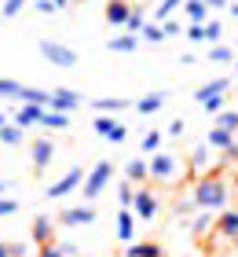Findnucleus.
<instances>
[{
	"mask_svg": "<svg viewBox=\"0 0 238 257\" xmlns=\"http://www.w3.org/2000/svg\"><path fill=\"white\" fill-rule=\"evenodd\" d=\"M227 195H231L227 177H220V173H205V177H198V180H194V191H190L194 206H198V209H209V213L227 206Z\"/></svg>",
	"mask_w": 238,
	"mask_h": 257,
	"instance_id": "f257e3e1",
	"label": "nucleus"
},
{
	"mask_svg": "<svg viewBox=\"0 0 238 257\" xmlns=\"http://www.w3.org/2000/svg\"><path fill=\"white\" fill-rule=\"evenodd\" d=\"M205 8H227V0H201Z\"/></svg>",
	"mask_w": 238,
	"mask_h": 257,
	"instance_id": "3c124183",
	"label": "nucleus"
},
{
	"mask_svg": "<svg viewBox=\"0 0 238 257\" xmlns=\"http://www.w3.org/2000/svg\"><path fill=\"white\" fill-rule=\"evenodd\" d=\"M114 125H117V118H110V114H95V121H92V128H95L103 140L114 133Z\"/></svg>",
	"mask_w": 238,
	"mask_h": 257,
	"instance_id": "7c9ffc66",
	"label": "nucleus"
},
{
	"mask_svg": "<svg viewBox=\"0 0 238 257\" xmlns=\"http://www.w3.org/2000/svg\"><path fill=\"white\" fill-rule=\"evenodd\" d=\"M92 107L99 114H117V110H128L132 103H128L125 96H103V99H92Z\"/></svg>",
	"mask_w": 238,
	"mask_h": 257,
	"instance_id": "dca6fc26",
	"label": "nucleus"
},
{
	"mask_svg": "<svg viewBox=\"0 0 238 257\" xmlns=\"http://www.w3.org/2000/svg\"><path fill=\"white\" fill-rule=\"evenodd\" d=\"M194 213H198L194 198H176V220H180V217H194Z\"/></svg>",
	"mask_w": 238,
	"mask_h": 257,
	"instance_id": "e433bc0d",
	"label": "nucleus"
},
{
	"mask_svg": "<svg viewBox=\"0 0 238 257\" xmlns=\"http://www.w3.org/2000/svg\"><path fill=\"white\" fill-rule=\"evenodd\" d=\"M183 128H187V125H183V118H176V121L169 125V136H183Z\"/></svg>",
	"mask_w": 238,
	"mask_h": 257,
	"instance_id": "8fccbe9b",
	"label": "nucleus"
},
{
	"mask_svg": "<svg viewBox=\"0 0 238 257\" xmlns=\"http://www.w3.org/2000/svg\"><path fill=\"white\" fill-rule=\"evenodd\" d=\"M8 250H11V257H33V246L26 239H15V242H8Z\"/></svg>",
	"mask_w": 238,
	"mask_h": 257,
	"instance_id": "4c0bfd02",
	"label": "nucleus"
},
{
	"mask_svg": "<svg viewBox=\"0 0 238 257\" xmlns=\"http://www.w3.org/2000/svg\"><path fill=\"white\" fill-rule=\"evenodd\" d=\"M125 173H128V180H147V177H150V166H147L143 158H132V162L125 166Z\"/></svg>",
	"mask_w": 238,
	"mask_h": 257,
	"instance_id": "c85d7f7f",
	"label": "nucleus"
},
{
	"mask_svg": "<svg viewBox=\"0 0 238 257\" xmlns=\"http://www.w3.org/2000/svg\"><path fill=\"white\" fill-rule=\"evenodd\" d=\"M139 41H147V44H161V41H165V30H161V22H147V26L139 30Z\"/></svg>",
	"mask_w": 238,
	"mask_h": 257,
	"instance_id": "bb28decb",
	"label": "nucleus"
},
{
	"mask_svg": "<svg viewBox=\"0 0 238 257\" xmlns=\"http://www.w3.org/2000/svg\"><path fill=\"white\" fill-rule=\"evenodd\" d=\"M110 177H114V166H110V162H106V158H103V162H95V169L85 177V184H81V191H85V198H88V202L103 195V188L110 184Z\"/></svg>",
	"mask_w": 238,
	"mask_h": 257,
	"instance_id": "20e7f679",
	"label": "nucleus"
},
{
	"mask_svg": "<svg viewBox=\"0 0 238 257\" xmlns=\"http://www.w3.org/2000/svg\"><path fill=\"white\" fill-rule=\"evenodd\" d=\"M205 144H209V147H216V151H227L231 144H238V136H234V133H227V128H216V125H212Z\"/></svg>",
	"mask_w": 238,
	"mask_h": 257,
	"instance_id": "6ab92c4d",
	"label": "nucleus"
},
{
	"mask_svg": "<svg viewBox=\"0 0 238 257\" xmlns=\"http://www.w3.org/2000/svg\"><path fill=\"white\" fill-rule=\"evenodd\" d=\"M19 92H22V85H19V81L0 77V96H4V99H19Z\"/></svg>",
	"mask_w": 238,
	"mask_h": 257,
	"instance_id": "f704fd0d",
	"label": "nucleus"
},
{
	"mask_svg": "<svg viewBox=\"0 0 238 257\" xmlns=\"http://www.w3.org/2000/svg\"><path fill=\"white\" fill-rule=\"evenodd\" d=\"M44 121V107H19V114H15V125L19 128H30V125H41Z\"/></svg>",
	"mask_w": 238,
	"mask_h": 257,
	"instance_id": "a211bd4d",
	"label": "nucleus"
},
{
	"mask_svg": "<svg viewBox=\"0 0 238 257\" xmlns=\"http://www.w3.org/2000/svg\"><path fill=\"white\" fill-rule=\"evenodd\" d=\"M227 4H238V0H227Z\"/></svg>",
	"mask_w": 238,
	"mask_h": 257,
	"instance_id": "13d9d810",
	"label": "nucleus"
},
{
	"mask_svg": "<svg viewBox=\"0 0 238 257\" xmlns=\"http://www.w3.org/2000/svg\"><path fill=\"white\" fill-rule=\"evenodd\" d=\"M143 26H147V11H143V8H132V15H128V33H136V37H139V30Z\"/></svg>",
	"mask_w": 238,
	"mask_h": 257,
	"instance_id": "72a5a7b5",
	"label": "nucleus"
},
{
	"mask_svg": "<svg viewBox=\"0 0 238 257\" xmlns=\"http://www.w3.org/2000/svg\"><path fill=\"white\" fill-rule=\"evenodd\" d=\"M19 103H22V107L30 103V107H44V110H48V103H52V92H41V88H26V85H22Z\"/></svg>",
	"mask_w": 238,
	"mask_h": 257,
	"instance_id": "f3484780",
	"label": "nucleus"
},
{
	"mask_svg": "<svg viewBox=\"0 0 238 257\" xmlns=\"http://www.w3.org/2000/svg\"><path fill=\"white\" fill-rule=\"evenodd\" d=\"M238 162V144H231L227 151H223V166H234Z\"/></svg>",
	"mask_w": 238,
	"mask_h": 257,
	"instance_id": "49530a36",
	"label": "nucleus"
},
{
	"mask_svg": "<svg viewBox=\"0 0 238 257\" xmlns=\"http://www.w3.org/2000/svg\"><path fill=\"white\" fill-rule=\"evenodd\" d=\"M161 30H165V37H176V33H180V22L169 19V22H161Z\"/></svg>",
	"mask_w": 238,
	"mask_h": 257,
	"instance_id": "de8ad7c7",
	"label": "nucleus"
},
{
	"mask_svg": "<svg viewBox=\"0 0 238 257\" xmlns=\"http://www.w3.org/2000/svg\"><path fill=\"white\" fill-rule=\"evenodd\" d=\"M190 169H194L198 177H205V169H209V144H198L194 151H190Z\"/></svg>",
	"mask_w": 238,
	"mask_h": 257,
	"instance_id": "aec40b11",
	"label": "nucleus"
},
{
	"mask_svg": "<svg viewBox=\"0 0 238 257\" xmlns=\"http://www.w3.org/2000/svg\"><path fill=\"white\" fill-rule=\"evenodd\" d=\"M114 228H117V239H121L125 246H132V242H136V213H132V209H117Z\"/></svg>",
	"mask_w": 238,
	"mask_h": 257,
	"instance_id": "9b49d317",
	"label": "nucleus"
},
{
	"mask_svg": "<svg viewBox=\"0 0 238 257\" xmlns=\"http://www.w3.org/2000/svg\"><path fill=\"white\" fill-rule=\"evenodd\" d=\"M15 209H19V202H15V198H0V217H11Z\"/></svg>",
	"mask_w": 238,
	"mask_h": 257,
	"instance_id": "a18cd8bd",
	"label": "nucleus"
},
{
	"mask_svg": "<svg viewBox=\"0 0 238 257\" xmlns=\"http://www.w3.org/2000/svg\"><path fill=\"white\" fill-rule=\"evenodd\" d=\"M26 4H30V0H4V8H0V15H4V19H15V15H19V11L26 8Z\"/></svg>",
	"mask_w": 238,
	"mask_h": 257,
	"instance_id": "58836bf2",
	"label": "nucleus"
},
{
	"mask_svg": "<svg viewBox=\"0 0 238 257\" xmlns=\"http://www.w3.org/2000/svg\"><path fill=\"white\" fill-rule=\"evenodd\" d=\"M227 88H231V77H212L194 92V103H205L209 96H227Z\"/></svg>",
	"mask_w": 238,
	"mask_h": 257,
	"instance_id": "4468645a",
	"label": "nucleus"
},
{
	"mask_svg": "<svg viewBox=\"0 0 238 257\" xmlns=\"http://www.w3.org/2000/svg\"><path fill=\"white\" fill-rule=\"evenodd\" d=\"M234 59V48H227V44H212L209 48V63H231Z\"/></svg>",
	"mask_w": 238,
	"mask_h": 257,
	"instance_id": "2f4dec72",
	"label": "nucleus"
},
{
	"mask_svg": "<svg viewBox=\"0 0 238 257\" xmlns=\"http://www.w3.org/2000/svg\"><path fill=\"white\" fill-rule=\"evenodd\" d=\"M59 224H63V228H85V224H95V209H92V206L63 209V213H59Z\"/></svg>",
	"mask_w": 238,
	"mask_h": 257,
	"instance_id": "0eeeda50",
	"label": "nucleus"
},
{
	"mask_svg": "<svg viewBox=\"0 0 238 257\" xmlns=\"http://www.w3.org/2000/svg\"><path fill=\"white\" fill-rule=\"evenodd\" d=\"M30 158H33V169H48V166H52V158H55V144H52V140H33V147H30Z\"/></svg>",
	"mask_w": 238,
	"mask_h": 257,
	"instance_id": "9d476101",
	"label": "nucleus"
},
{
	"mask_svg": "<svg viewBox=\"0 0 238 257\" xmlns=\"http://www.w3.org/2000/svg\"><path fill=\"white\" fill-rule=\"evenodd\" d=\"M234 70H238V55H234Z\"/></svg>",
	"mask_w": 238,
	"mask_h": 257,
	"instance_id": "4d7b16f0",
	"label": "nucleus"
},
{
	"mask_svg": "<svg viewBox=\"0 0 238 257\" xmlns=\"http://www.w3.org/2000/svg\"><path fill=\"white\" fill-rule=\"evenodd\" d=\"M81 92H74V88H52V103H48V110H63V114H70V110H77L81 107Z\"/></svg>",
	"mask_w": 238,
	"mask_h": 257,
	"instance_id": "6e6552de",
	"label": "nucleus"
},
{
	"mask_svg": "<svg viewBox=\"0 0 238 257\" xmlns=\"http://www.w3.org/2000/svg\"><path fill=\"white\" fill-rule=\"evenodd\" d=\"M128 15H132V4H125V0H106V22L110 26H128Z\"/></svg>",
	"mask_w": 238,
	"mask_h": 257,
	"instance_id": "ddd939ff",
	"label": "nucleus"
},
{
	"mask_svg": "<svg viewBox=\"0 0 238 257\" xmlns=\"http://www.w3.org/2000/svg\"><path fill=\"white\" fill-rule=\"evenodd\" d=\"M22 140H26V128H19L15 121H8L4 128H0V144H8V147H19Z\"/></svg>",
	"mask_w": 238,
	"mask_h": 257,
	"instance_id": "5701e85b",
	"label": "nucleus"
},
{
	"mask_svg": "<svg viewBox=\"0 0 238 257\" xmlns=\"http://www.w3.org/2000/svg\"><path fill=\"white\" fill-rule=\"evenodd\" d=\"M132 198H136V188H132L128 180H121V184H117V206H121V209H132Z\"/></svg>",
	"mask_w": 238,
	"mask_h": 257,
	"instance_id": "c756f323",
	"label": "nucleus"
},
{
	"mask_svg": "<svg viewBox=\"0 0 238 257\" xmlns=\"http://www.w3.org/2000/svg\"><path fill=\"white\" fill-rule=\"evenodd\" d=\"M37 257H63V250H59V242H52V246H41Z\"/></svg>",
	"mask_w": 238,
	"mask_h": 257,
	"instance_id": "09e8293b",
	"label": "nucleus"
},
{
	"mask_svg": "<svg viewBox=\"0 0 238 257\" xmlns=\"http://www.w3.org/2000/svg\"><path fill=\"white\" fill-rule=\"evenodd\" d=\"M37 52H41V59H44V63H52V66H63V70L77 66V52L70 48V44H63V41L44 37V41L37 44Z\"/></svg>",
	"mask_w": 238,
	"mask_h": 257,
	"instance_id": "f03ea898",
	"label": "nucleus"
},
{
	"mask_svg": "<svg viewBox=\"0 0 238 257\" xmlns=\"http://www.w3.org/2000/svg\"><path fill=\"white\" fill-rule=\"evenodd\" d=\"M212 224H216V220H212L209 209H198L194 220H190V235H205V231H212Z\"/></svg>",
	"mask_w": 238,
	"mask_h": 257,
	"instance_id": "b1692460",
	"label": "nucleus"
},
{
	"mask_svg": "<svg viewBox=\"0 0 238 257\" xmlns=\"http://www.w3.org/2000/svg\"><path fill=\"white\" fill-rule=\"evenodd\" d=\"M212 231H216L220 239L238 242V209H220V217H216V224H212Z\"/></svg>",
	"mask_w": 238,
	"mask_h": 257,
	"instance_id": "1a4fd4ad",
	"label": "nucleus"
},
{
	"mask_svg": "<svg viewBox=\"0 0 238 257\" xmlns=\"http://www.w3.org/2000/svg\"><path fill=\"white\" fill-rule=\"evenodd\" d=\"M44 128H70V114H63V110H44V121H41Z\"/></svg>",
	"mask_w": 238,
	"mask_h": 257,
	"instance_id": "cd10ccee",
	"label": "nucleus"
},
{
	"mask_svg": "<svg viewBox=\"0 0 238 257\" xmlns=\"http://www.w3.org/2000/svg\"><path fill=\"white\" fill-rule=\"evenodd\" d=\"M150 180H161V184H172L176 177L183 173V162L176 158V155H169V151H158V155H150Z\"/></svg>",
	"mask_w": 238,
	"mask_h": 257,
	"instance_id": "7ed1b4c3",
	"label": "nucleus"
},
{
	"mask_svg": "<svg viewBox=\"0 0 238 257\" xmlns=\"http://www.w3.org/2000/svg\"><path fill=\"white\" fill-rule=\"evenodd\" d=\"M158 195H150L147 188H139L136 191V198H132V213L139 217V220H154V217H158Z\"/></svg>",
	"mask_w": 238,
	"mask_h": 257,
	"instance_id": "423d86ee",
	"label": "nucleus"
},
{
	"mask_svg": "<svg viewBox=\"0 0 238 257\" xmlns=\"http://www.w3.org/2000/svg\"><path fill=\"white\" fill-rule=\"evenodd\" d=\"M11 188V180H0V198H4V191Z\"/></svg>",
	"mask_w": 238,
	"mask_h": 257,
	"instance_id": "864d4df0",
	"label": "nucleus"
},
{
	"mask_svg": "<svg viewBox=\"0 0 238 257\" xmlns=\"http://www.w3.org/2000/svg\"><path fill=\"white\" fill-rule=\"evenodd\" d=\"M201 107H205V110H209V114H212V118H216V114H220V110H223V96H209V99H205V103H201Z\"/></svg>",
	"mask_w": 238,
	"mask_h": 257,
	"instance_id": "a19ab883",
	"label": "nucleus"
},
{
	"mask_svg": "<svg viewBox=\"0 0 238 257\" xmlns=\"http://www.w3.org/2000/svg\"><path fill=\"white\" fill-rule=\"evenodd\" d=\"M227 8H231V15H234V19H238V4H227Z\"/></svg>",
	"mask_w": 238,
	"mask_h": 257,
	"instance_id": "6e6d98bb",
	"label": "nucleus"
},
{
	"mask_svg": "<svg viewBox=\"0 0 238 257\" xmlns=\"http://www.w3.org/2000/svg\"><path fill=\"white\" fill-rule=\"evenodd\" d=\"M85 177H88V173L81 169V166H74V169H70L63 180H55L52 188H48V198H63V195H70V191H77L81 184H85Z\"/></svg>",
	"mask_w": 238,
	"mask_h": 257,
	"instance_id": "39448f33",
	"label": "nucleus"
},
{
	"mask_svg": "<svg viewBox=\"0 0 238 257\" xmlns=\"http://www.w3.org/2000/svg\"><path fill=\"white\" fill-rule=\"evenodd\" d=\"M106 48H110V52H136L139 48V37H136V33H121V37L106 41Z\"/></svg>",
	"mask_w": 238,
	"mask_h": 257,
	"instance_id": "412c9836",
	"label": "nucleus"
},
{
	"mask_svg": "<svg viewBox=\"0 0 238 257\" xmlns=\"http://www.w3.org/2000/svg\"><path fill=\"white\" fill-rule=\"evenodd\" d=\"M161 107H165V92H150V96L136 99V110L139 114H154V110H161Z\"/></svg>",
	"mask_w": 238,
	"mask_h": 257,
	"instance_id": "4be33fe9",
	"label": "nucleus"
},
{
	"mask_svg": "<svg viewBox=\"0 0 238 257\" xmlns=\"http://www.w3.org/2000/svg\"><path fill=\"white\" fill-rule=\"evenodd\" d=\"M74 4H81V0H74Z\"/></svg>",
	"mask_w": 238,
	"mask_h": 257,
	"instance_id": "052dcab7",
	"label": "nucleus"
},
{
	"mask_svg": "<svg viewBox=\"0 0 238 257\" xmlns=\"http://www.w3.org/2000/svg\"><path fill=\"white\" fill-rule=\"evenodd\" d=\"M183 37H187V41H194V44H201V41H205V26H187Z\"/></svg>",
	"mask_w": 238,
	"mask_h": 257,
	"instance_id": "79ce46f5",
	"label": "nucleus"
},
{
	"mask_svg": "<svg viewBox=\"0 0 238 257\" xmlns=\"http://www.w3.org/2000/svg\"><path fill=\"white\" fill-rule=\"evenodd\" d=\"M183 15H187L190 26H205L209 22V8L201 4V0H183Z\"/></svg>",
	"mask_w": 238,
	"mask_h": 257,
	"instance_id": "2eb2a0df",
	"label": "nucleus"
},
{
	"mask_svg": "<svg viewBox=\"0 0 238 257\" xmlns=\"http://www.w3.org/2000/svg\"><path fill=\"white\" fill-rule=\"evenodd\" d=\"M158 147H161V133H154V128H150V133L143 136V151H147V155H150V151L158 155Z\"/></svg>",
	"mask_w": 238,
	"mask_h": 257,
	"instance_id": "ea45409f",
	"label": "nucleus"
},
{
	"mask_svg": "<svg viewBox=\"0 0 238 257\" xmlns=\"http://www.w3.org/2000/svg\"><path fill=\"white\" fill-rule=\"evenodd\" d=\"M125 136H128V128H125L121 121H117V125H114V133L106 136V140H110V144H125Z\"/></svg>",
	"mask_w": 238,
	"mask_h": 257,
	"instance_id": "c03bdc74",
	"label": "nucleus"
},
{
	"mask_svg": "<svg viewBox=\"0 0 238 257\" xmlns=\"http://www.w3.org/2000/svg\"><path fill=\"white\" fill-rule=\"evenodd\" d=\"M234 55H238V44H234Z\"/></svg>",
	"mask_w": 238,
	"mask_h": 257,
	"instance_id": "bf43d9fd",
	"label": "nucleus"
},
{
	"mask_svg": "<svg viewBox=\"0 0 238 257\" xmlns=\"http://www.w3.org/2000/svg\"><path fill=\"white\" fill-rule=\"evenodd\" d=\"M0 257H11V250H8V242L0 239Z\"/></svg>",
	"mask_w": 238,
	"mask_h": 257,
	"instance_id": "603ef678",
	"label": "nucleus"
},
{
	"mask_svg": "<svg viewBox=\"0 0 238 257\" xmlns=\"http://www.w3.org/2000/svg\"><path fill=\"white\" fill-rule=\"evenodd\" d=\"M212 125H216V128H227V133L238 136V110H220L216 118H212Z\"/></svg>",
	"mask_w": 238,
	"mask_h": 257,
	"instance_id": "a878e982",
	"label": "nucleus"
},
{
	"mask_svg": "<svg viewBox=\"0 0 238 257\" xmlns=\"http://www.w3.org/2000/svg\"><path fill=\"white\" fill-rule=\"evenodd\" d=\"M220 37H223L220 19H209V22H205V41H209V44H220Z\"/></svg>",
	"mask_w": 238,
	"mask_h": 257,
	"instance_id": "c9c22d12",
	"label": "nucleus"
},
{
	"mask_svg": "<svg viewBox=\"0 0 238 257\" xmlns=\"http://www.w3.org/2000/svg\"><path fill=\"white\" fill-rule=\"evenodd\" d=\"M52 4H55V8H59V11H63V8H66V4H70V0H52Z\"/></svg>",
	"mask_w": 238,
	"mask_h": 257,
	"instance_id": "5fc2aeb1",
	"label": "nucleus"
},
{
	"mask_svg": "<svg viewBox=\"0 0 238 257\" xmlns=\"http://www.w3.org/2000/svg\"><path fill=\"white\" fill-rule=\"evenodd\" d=\"M180 8H183V0H161L158 4V22H169Z\"/></svg>",
	"mask_w": 238,
	"mask_h": 257,
	"instance_id": "473e14b6",
	"label": "nucleus"
},
{
	"mask_svg": "<svg viewBox=\"0 0 238 257\" xmlns=\"http://www.w3.org/2000/svg\"><path fill=\"white\" fill-rule=\"evenodd\" d=\"M33 11H41V15H55V4H52V0H33Z\"/></svg>",
	"mask_w": 238,
	"mask_h": 257,
	"instance_id": "37998d69",
	"label": "nucleus"
},
{
	"mask_svg": "<svg viewBox=\"0 0 238 257\" xmlns=\"http://www.w3.org/2000/svg\"><path fill=\"white\" fill-rule=\"evenodd\" d=\"M125 257H161V246L158 242H132L125 250Z\"/></svg>",
	"mask_w": 238,
	"mask_h": 257,
	"instance_id": "393cba45",
	"label": "nucleus"
},
{
	"mask_svg": "<svg viewBox=\"0 0 238 257\" xmlns=\"http://www.w3.org/2000/svg\"><path fill=\"white\" fill-rule=\"evenodd\" d=\"M55 235V224H52V217H33V246H52V239Z\"/></svg>",
	"mask_w": 238,
	"mask_h": 257,
	"instance_id": "f8f14e48",
	"label": "nucleus"
}]
</instances>
